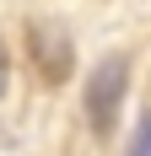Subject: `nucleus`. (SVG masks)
Returning <instances> with one entry per match:
<instances>
[{"label":"nucleus","mask_w":151,"mask_h":156,"mask_svg":"<svg viewBox=\"0 0 151 156\" xmlns=\"http://www.w3.org/2000/svg\"><path fill=\"white\" fill-rule=\"evenodd\" d=\"M124 86H130V59H124V54L97 59V70L87 76V124H92V135H113Z\"/></svg>","instance_id":"nucleus-1"},{"label":"nucleus","mask_w":151,"mask_h":156,"mask_svg":"<svg viewBox=\"0 0 151 156\" xmlns=\"http://www.w3.org/2000/svg\"><path fill=\"white\" fill-rule=\"evenodd\" d=\"M27 48H32V59H38V70H43L49 81H65V76H70L76 43H70V32H60L54 22H32V27H27Z\"/></svg>","instance_id":"nucleus-2"},{"label":"nucleus","mask_w":151,"mask_h":156,"mask_svg":"<svg viewBox=\"0 0 151 156\" xmlns=\"http://www.w3.org/2000/svg\"><path fill=\"white\" fill-rule=\"evenodd\" d=\"M130 151H135V156H151V113L140 119V129H135V140H130Z\"/></svg>","instance_id":"nucleus-3"},{"label":"nucleus","mask_w":151,"mask_h":156,"mask_svg":"<svg viewBox=\"0 0 151 156\" xmlns=\"http://www.w3.org/2000/svg\"><path fill=\"white\" fill-rule=\"evenodd\" d=\"M6 81H11V54H6V38H0V97H6Z\"/></svg>","instance_id":"nucleus-4"}]
</instances>
